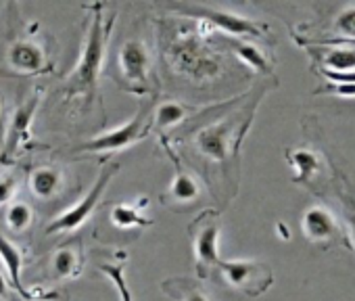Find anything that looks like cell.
I'll use <instances>...</instances> for the list:
<instances>
[{"mask_svg": "<svg viewBox=\"0 0 355 301\" xmlns=\"http://www.w3.org/2000/svg\"><path fill=\"white\" fill-rule=\"evenodd\" d=\"M146 207V199H142L138 205H130V203H119L111 209V222L113 226L121 228V230H130V228H142V226H150L153 220L142 216V209Z\"/></svg>", "mask_w": 355, "mask_h": 301, "instance_id": "obj_18", "label": "cell"}, {"mask_svg": "<svg viewBox=\"0 0 355 301\" xmlns=\"http://www.w3.org/2000/svg\"><path fill=\"white\" fill-rule=\"evenodd\" d=\"M113 30V15L105 19L103 7L94 5L92 7V17L88 24V30L84 34L80 59L73 67V71L65 80V96L76 98L82 96L86 103H90L96 94V82L105 63V53L109 44V36Z\"/></svg>", "mask_w": 355, "mask_h": 301, "instance_id": "obj_2", "label": "cell"}, {"mask_svg": "<svg viewBox=\"0 0 355 301\" xmlns=\"http://www.w3.org/2000/svg\"><path fill=\"white\" fill-rule=\"evenodd\" d=\"M32 222H34L32 205H28L24 201H15L13 205H9V209H7V226L13 232H24Z\"/></svg>", "mask_w": 355, "mask_h": 301, "instance_id": "obj_23", "label": "cell"}, {"mask_svg": "<svg viewBox=\"0 0 355 301\" xmlns=\"http://www.w3.org/2000/svg\"><path fill=\"white\" fill-rule=\"evenodd\" d=\"M165 150H167V157L171 160L173 164V180L169 182L167 191L161 195V201L167 205V207H173V209H187V207H193L199 199H201V184L199 180L182 166L180 157L175 155V150L167 144L165 136L161 138Z\"/></svg>", "mask_w": 355, "mask_h": 301, "instance_id": "obj_10", "label": "cell"}, {"mask_svg": "<svg viewBox=\"0 0 355 301\" xmlns=\"http://www.w3.org/2000/svg\"><path fill=\"white\" fill-rule=\"evenodd\" d=\"M324 63L330 74H351L355 71V49L353 46L330 49L324 57Z\"/></svg>", "mask_w": 355, "mask_h": 301, "instance_id": "obj_21", "label": "cell"}, {"mask_svg": "<svg viewBox=\"0 0 355 301\" xmlns=\"http://www.w3.org/2000/svg\"><path fill=\"white\" fill-rule=\"evenodd\" d=\"M334 30H336L338 34L347 36V38H355V7L345 9V11L336 17Z\"/></svg>", "mask_w": 355, "mask_h": 301, "instance_id": "obj_25", "label": "cell"}, {"mask_svg": "<svg viewBox=\"0 0 355 301\" xmlns=\"http://www.w3.org/2000/svg\"><path fill=\"white\" fill-rule=\"evenodd\" d=\"M163 291L169 293L175 301H211L193 280H187V278L165 280Z\"/></svg>", "mask_w": 355, "mask_h": 301, "instance_id": "obj_19", "label": "cell"}, {"mask_svg": "<svg viewBox=\"0 0 355 301\" xmlns=\"http://www.w3.org/2000/svg\"><path fill=\"white\" fill-rule=\"evenodd\" d=\"M7 61H9V67L15 74H21V76L49 74L53 69V65H55L51 55H49V49L44 46V42L40 38H36L34 34L17 38L9 46Z\"/></svg>", "mask_w": 355, "mask_h": 301, "instance_id": "obj_9", "label": "cell"}, {"mask_svg": "<svg viewBox=\"0 0 355 301\" xmlns=\"http://www.w3.org/2000/svg\"><path fill=\"white\" fill-rule=\"evenodd\" d=\"M42 101V92L30 96L24 105H19L11 117V123H9V130H7V142H5V157H13L17 155V150L21 148V144L28 140L30 136V128H32V119H34V113L38 109Z\"/></svg>", "mask_w": 355, "mask_h": 301, "instance_id": "obj_12", "label": "cell"}, {"mask_svg": "<svg viewBox=\"0 0 355 301\" xmlns=\"http://www.w3.org/2000/svg\"><path fill=\"white\" fill-rule=\"evenodd\" d=\"M17 193V178L13 174H0V205L13 201Z\"/></svg>", "mask_w": 355, "mask_h": 301, "instance_id": "obj_26", "label": "cell"}, {"mask_svg": "<svg viewBox=\"0 0 355 301\" xmlns=\"http://www.w3.org/2000/svg\"><path fill=\"white\" fill-rule=\"evenodd\" d=\"M101 272H105L117 286V293L121 297V301H132V293L125 284V276H123V268L117 266V264H98Z\"/></svg>", "mask_w": 355, "mask_h": 301, "instance_id": "obj_24", "label": "cell"}, {"mask_svg": "<svg viewBox=\"0 0 355 301\" xmlns=\"http://www.w3.org/2000/svg\"><path fill=\"white\" fill-rule=\"evenodd\" d=\"M117 170H119V166H109V168H105V170L98 174V178H96V182L92 184V189L84 195V199H80L73 207L65 209L61 216H57V218L46 226V234L73 232V230H78L82 224H86V222L90 220V216L94 214V209H96V205H98L103 193L107 191L109 182H111L113 176L117 174Z\"/></svg>", "mask_w": 355, "mask_h": 301, "instance_id": "obj_6", "label": "cell"}, {"mask_svg": "<svg viewBox=\"0 0 355 301\" xmlns=\"http://www.w3.org/2000/svg\"><path fill=\"white\" fill-rule=\"evenodd\" d=\"M7 295V282L3 278V274H0V297H5Z\"/></svg>", "mask_w": 355, "mask_h": 301, "instance_id": "obj_28", "label": "cell"}, {"mask_svg": "<svg viewBox=\"0 0 355 301\" xmlns=\"http://www.w3.org/2000/svg\"><path fill=\"white\" fill-rule=\"evenodd\" d=\"M324 90L338 96H355V84H328Z\"/></svg>", "mask_w": 355, "mask_h": 301, "instance_id": "obj_27", "label": "cell"}, {"mask_svg": "<svg viewBox=\"0 0 355 301\" xmlns=\"http://www.w3.org/2000/svg\"><path fill=\"white\" fill-rule=\"evenodd\" d=\"M65 184V176L59 168H36L30 174V191L36 199L49 201L55 199Z\"/></svg>", "mask_w": 355, "mask_h": 301, "instance_id": "obj_14", "label": "cell"}, {"mask_svg": "<svg viewBox=\"0 0 355 301\" xmlns=\"http://www.w3.org/2000/svg\"><path fill=\"white\" fill-rule=\"evenodd\" d=\"M301 224H303V232L309 241H328V239L336 237V232H338L332 214L322 207H309L303 214Z\"/></svg>", "mask_w": 355, "mask_h": 301, "instance_id": "obj_15", "label": "cell"}, {"mask_svg": "<svg viewBox=\"0 0 355 301\" xmlns=\"http://www.w3.org/2000/svg\"><path fill=\"white\" fill-rule=\"evenodd\" d=\"M349 224H351V237H353V241H355V216L349 218Z\"/></svg>", "mask_w": 355, "mask_h": 301, "instance_id": "obj_29", "label": "cell"}, {"mask_svg": "<svg viewBox=\"0 0 355 301\" xmlns=\"http://www.w3.org/2000/svg\"><path fill=\"white\" fill-rule=\"evenodd\" d=\"M195 111L197 109L193 105H184V103H178V101H165V103L157 105L153 111V128L163 132L167 128H173L175 123L184 121Z\"/></svg>", "mask_w": 355, "mask_h": 301, "instance_id": "obj_17", "label": "cell"}, {"mask_svg": "<svg viewBox=\"0 0 355 301\" xmlns=\"http://www.w3.org/2000/svg\"><path fill=\"white\" fill-rule=\"evenodd\" d=\"M178 13L187 17L203 22V26H209L211 30H222L230 36H253L259 38L266 32V26L255 24L253 19L241 17L236 13L224 11V9H211V7H173Z\"/></svg>", "mask_w": 355, "mask_h": 301, "instance_id": "obj_8", "label": "cell"}, {"mask_svg": "<svg viewBox=\"0 0 355 301\" xmlns=\"http://www.w3.org/2000/svg\"><path fill=\"white\" fill-rule=\"evenodd\" d=\"M0 113H3V101H0Z\"/></svg>", "mask_w": 355, "mask_h": 301, "instance_id": "obj_30", "label": "cell"}, {"mask_svg": "<svg viewBox=\"0 0 355 301\" xmlns=\"http://www.w3.org/2000/svg\"><path fill=\"white\" fill-rule=\"evenodd\" d=\"M150 128H153V113H148V107H144L123 126L111 128L103 134H96L94 138L84 142L78 150L90 153V155L117 153V150H123V148L132 146L134 142L142 140Z\"/></svg>", "mask_w": 355, "mask_h": 301, "instance_id": "obj_4", "label": "cell"}, {"mask_svg": "<svg viewBox=\"0 0 355 301\" xmlns=\"http://www.w3.org/2000/svg\"><path fill=\"white\" fill-rule=\"evenodd\" d=\"M0 259H3V264L7 268L11 286L17 289L24 299H28V301H46V299L55 297L53 293H36V291H30L28 286H24V282H21V251L17 249V245H13L3 234H0Z\"/></svg>", "mask_w": 355, "mask_h": 301, "instance_id": "obj_13", "label": "cell"}, {"mask_svg": "<svg viewBox=\"0 0 355 301\" xmlns=\"http://www.w3.org/2000/svg\"><path fill=\"white\" fill-rule=\"evenodd\" d=\"M165 59L175 74L195 84L214 82L224 71L222 57L207 49L201 32L191 26H173L165 34Z\"/></svg>", "mask_w": 355, "mask_h": 301, "instance_id": "obj_1", "label": "cell"}, {"mask_svg": "<svg viewBox=\"0 0 355 301\" xmlns=\"http://www.w3.org/2000/svg\"><path fill=\"white\" fill-rule=\"evenodd\" d=\"M193 237V253H195V268L197 274L207 278L214 268L220 264L218 241H220V220L216 212H205L197 218L191 226Z\"/></svg>", "mask_w": 355, "mask_h": 301, "instance_id": "obj_7", "label": "cell"}, {"mask_svg": "<svg viewBox=\"0 0 355 301\" xmlns=\"http://www.w3.org/2000/svg\"><path fill=\"white\" fill-rule=\"evenodd\" d=\"M150 51L140 38H130L117 53L119 84L136 94L150 92Z\"/></svg>", "mask_w": 355, "mask_h": 301, "instance_id": "obj_5", "label": "cell"}, {"mask_svg": "<svg viewBox=\"0 0 355 301\" xmlns=\"http://www.w3.org/2000/svg\"><path fill=\"white\" fill-rule=\"evenodd\" d=\"M218 270L222 272L228 286L245 291L247 295L253 297L261 295L272 284V272L266 264L243 261V259H232V261L220 259Z\"/></svg>", "mask_w": 355, "mask_h": 301, "instance_id": "obj_11", "label": "cell"}, {"mask_svg": "<svg viewBox=\"0 0 355 301\" xmlns=\"http://www.w3.org/2000/svg\"><path fill=\"white\" fill-rule=\"evenodd\" d=\"M251 117H253V111H247V113L243 111L239 115L222 117L220 121H214L201 128L193 138V146L207 162L228 168L245 138Z\"/></svg>", "mask_w": 355, "mask_h": 301, "instance_id": "obj_3", "label": "cell"}, {"mask_svg": "<svg viewBox=\"0 0 355 301\" xmlns=\"http://www.w3.org/2000/svg\"><path fill=\"white\" fill-rule=\"evenodd\" d=\"M82 266H84V255L80 243H67L55 251L53 270L59 278H76L82 272Z\"/></svg>", "mask_w": 355, "mask_h": 301, "instance_id": "obj_16", "label": "cell"}, {"mask_svg": "<svg viewBox=\"0 0 355 301\" xmlns=\"http://www.w3.org/2000/svg\"><path fill=\"white\" fill-rule=\"evenodd\" d=\"M288 160L293 164V168L297 170L295 174V182H309V178L313 176V172L318 170L320 162H318V155L311 153V150H293V153H288Z\"/></svg>", "mask_w": 355, "mask_h": 301, "instance_id": "obj_22", "label": "cell"}, {"mask_svg": "<svg viewBox=\"0 0 355 301\" xmlns=\"http://www.w3.org/2000/svg\"><path fill=\"white\" fill-rule=\"evenodd\" d=\"M228 42H230V46L234 49V53H236L249 67H253L255 71H261V74H270V71H272L270 61L266 59V55H263L257 46H253V44H249V42L232 40V38H228Z\"/></svg>", "mask_w": 355, "mask_h": 301, "instance_id": "obj_20", "label": "cell"}]
</instances>
